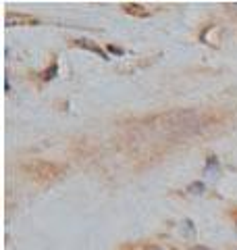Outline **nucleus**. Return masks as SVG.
<instances>
[{"instance_id": "1", "label": "nucleus", "mask_w": 237, "mask_h": 250, "mask_svg": "<svg viewBox=\"0 0 237 250\" xmlns=\"http://www.w3.org/2000/svg\"><path fill=\"white\" fill-rule=\"evenodd\" d=\"M77 44H79V46H85V48H90V50H94V52H98V54H102V57H104V59H108V57H106V54H104V52H102V50L98 48V46H94V44H90V40H79Z\"/></svg>"}, {"instance_id": "2", "label": "nucleus", "mask_w": 237, "mask_h": 250, "mask_svg": "<svg viewBox=\"0 0 237 250\" xmlns=\"http://www.w3.org/2000/svg\"><path fill=\"white\" fill-rule=\"evenodd\" d=\"M196 250H206V248H196Z\"/></svg>"}]
</instances>
